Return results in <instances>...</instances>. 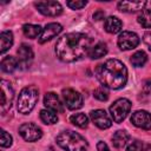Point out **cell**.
<instances>
[{
  "instance_id": "obj_1",
  "label": "cell",
  "mask_w": 151,
  "mask_h": 151,
  "mask_svg": "<svg viewBox=\"0 0 151 151\" xmlns=\"http://www.w3.org/2000/svg\"><path fill=\"white\" fill-rule=\"evenodd\" d=\"M91 47V39L86 34L73 32L59 38L55 44V54L60 60L72 63L87 55Z\"/></svg>"
},
{
  "instance_id": "obj_2",
  "label": "cell",
  "mask_w": 151,
  "mask_h": 151,
  "mask_svg": "<svg viewBox=\"0 0 151 151\" xmlns=\"http://www.w3.org/2000/svg\"><path fill=\"white\" fill-rule=\"evenodd\" d=\"M96 76L104 87L111 90H119L127 81V70L118 59H109L100 64L96 70Z\"/></svg>"
},
{
  "instance_id": "obj_3",
  "label": "cell",
  "mask_w": 151,
  "mask_h": 151,
  "mask_svg": "<svg viewBox=\"0 0 151 151\" xmlns=\"http://www.w3.org/2000/svg\"><path fill=\"white\" fill-rule=\"evenodd\" d=\"M57 144L65 151H86L88 147L86 139L71 130L60 132L57 136Z\"/></svg>"
},
{
  "instance_id": "obj_4",
  "label": "cell",
  "mask_w": 151,
  "mask_h": 151,
  "mask_svg": "<svg viewBox=\"0 0 151 151\" xmlns=\"http://www.w3.org/2000/svg\"><path fill=\"white\" fill-rule=\"evenodd\" d=\"M39 99V90L34 85H28L24 87L17 100V109L22 114H28L35 106Z\"/></svg>"
},
{
  "instance_id": "obj_5",
  "label": "cell",
  "mask_w": 151,
  "mask_h": 151,
  "mask_svg": "<svg viewBox=\"0 0 151 151\" xmlns=\"http://www.w3.org/2000/svg\"><path fill=\"white\" fill-rule=\"evenodd\" d=\"M130 110H131V103L126 98H119L110 106L111 117L116 123H122L129 114Z\"/></svg>"
},
{
  "instance_id": "obj_6",
  "label": "cell",
  "mask_w": 151,
  "mask_h": 151,
  "mask_svg": "<svg viewBox=\"0 0 151 151\" xmlns=\"http://www.w3.org/2000/svg\"><path fill=\"white\" fill-rule=\"evenodd\" d=\"M19 133L26 142H35L42 137L41 129L33 123H25L20 125Z\"/></svg>"
},
{
  "instance_id": "obj_7",
  "label": "cell",
  "mask_w": 151,
  "mask_h": 151,
  "mask_svg": "<svg viewBox=\"0 0 151 151\" xmlns=\"http://www.w3.org/2000/svg\"><path fill=\"white\" fill-rule=\"evenodd\" d=\"M63 99L67 109L78 110L83 106V97L79 92L73 88H64L63 90Z\"/></svg>"
},
{
  "instance_id": "obj_8",
  "label": "cell",
  "mask_w": 151,
  "mask_h": 151,
  "mask_svg": "<svg viewBox=\"0 0 151 151\" xmlns=\"http://www.w3.org/2000/svg\"><path fill=\"white\" fill-rule=\"evenodd\" d=\"M37 9L46 17H58L63 12V7L57 1H38L34 4Z\"/></svg>"
},
{
  "instance_id": "obj_9",
  "label": "cell",
  "mask_w": 151,
  "mask_h": 151,
  "mask_svg": "<svg viewBox=\"0 0 151 151\" xmlns=\"http://www.w3.org/2000/svg\"><path fill=\"white\" fill-rule=\"evenodd\" d=\"M117 44L119 46L120 50L123 51H129L132 50L134 47L138 46L139 44V37L134 33V32H130V31H124L123 33L119 34Z\"/></svg>"
},
{
  "instance_id": "obj_10",
  "label": "cell",
  "mask_w": 151,
  "mask_h": 151,
  "mask_svg": "<svg viewBox=\"0 0 151 151\" xmlns=\"http://www.w3.org/2000/svg\"><path fill=\"white\" fill-rule=\"evenodd\" d=\"M131 123L143 130H151V114L147 111L138 110L132 113Z\"/></svg>"
},
{
  "instance_id": "obj_11",
  "label": "cell",
  "mask_w": 151,
  "mask_h": 151,
  "mask_svg": "<svg viewBox=\"0 0 151 151\" xmlns=\"http://www.w3.org/2000/svg\"><path fill=\"white\" fill-rule=\"evenodd\" d=\"M13 97H14V92H13V88H12L9 81L2 79L1 80V104H0L2 112H5L6 110H8L11 107Z\"/></svg>"
},
{
  "instance_id": "obj_12",
  "label": "cell",
  "mask_w": 151,
  "mask_h": 151,
  "mask_svg": "<svg viewBox=\"0 0 151 151\" xmlns=\"http://www.w3.org/2000/svg\"><path fill=\"white\" fill-rule=\"evenodd\" d=\"M90 117H91V120L93 122V124L97 127L101 129V130L109 129L112 125V120L110 119V117L107 116V113L104 110H94V111H91L90 112Z\"/></svg>"
},
{
  "instance_id": "obj_13",
  "label": "cell",
  "mask_w": 151,
  "mask_h": 151,
  "mask_svg": "<svg viewBox=\"0 0 151 151\" xmlns=\"http://www.w3.org/2000/svg\"><path fill=\"white\" fill-rule=\"evenodd\" d=\"M18 63H19V67L20 68H27L29 67L32 60H33V51L31 48V46L22 44L19 48H18Z\"/></svg>"
},
{
  "instance_id": "obj_14",
  "label": "cell",
  "mask_w": 151,
  "mask_h": 151,
  "mask_svg": "<svg viewBox=\"0 0 151 151\" xmlns=\"http://www.w3.org/2000/svg\"><path fill=\"white\" fill-rule=\"evenodd\" d=\"M61 31H63V26L60 24H58V22L47 24L45 26V28H42L41 35L39 37V42L40 44H44L46 41H50L54 37H57Z\"/></svg>"
},
{
  "instance_id": "obj_15",
  "label": "cell",
  "mask_w": 151,
  "mask_h": 151,
  "mask_svg": "<svg viewBox=\"0 0 151 151\" xmlns=\"http://www.w3.org/2000/svg\"><path fill=\"white\" fill-rule=\"evenodd\" d=\"M44 105L47 107V110H51L53 112H63L64 106L59 97L54 92H47L44 97Z\"/></svg>"
},
{
  "instance_id": "obj_16",
  "label": "cell",
  "mask_w": 151,
  "mask_h": 151,
  "mask_svg": "<svg viewBox=\"0 0 151 151\" xmlns=\"http://www.w3.org/2000/svg\"><path fill=\"white\" fill-rule=\"evenodd\" d=\"M145 5V1H120L118 2V9L125 13H134L143 9Z\"/></svg>"
},
{
  "instance_id": "obj_17",
  "label": "cell",
  "mask_w": 151,
  "mask_h": 151,
  "mask_svg": "<svg viewBox=\"0 0 151 151\" xmlns=\"http://www.w3.org/2000/svg\"><path fill=\"white\" fill-rule=\"evenodd\" d=\"M123 27V22L117 18V17H109L104 21V28L106 32L114 34L118 33Z\"/></svg>"
},
{
  "instance_id": "obj_18",
  "label": "cell",
  "mask_w": 151,
  "mask_h": 151,
  "mask_svg": "<svg viewBox=\"0 0 151 151\" xmlns=\"http://www.w3.org/2000/svg\"><path fill=\"white\" fill-rule=\"evenodd\" d=\"M0 67H1V71L2 72H5V73H12V72H14L19 67L18 59H15L14 57H11V55L5 57L1 60Z\"/></svg>"
},
{
  "instance_id": "obj_19",
  "label": "cell",
  "mask_w": 151,
  "mask_h": 151,
  "mask_svg": "<svg viewBox=\"0 0 151 151\" xmlns=\"http://www.w3.org/2000/svg\"><path fill=\"white\" fill-rule=\"evenodd\" d=\"M129 139H130V136H129V133H127L126 131H124V130H118V131L112 136V144H113L114 147L122 149V147H124V146L127 144Z\"/></svg>"
},
{
  "instance_id": "obj_20",
  "label": "cell",
  "mask_w": 151,
  "mask_h": 151,
  "mask_svg": "<svg viewBox=\"0 0 151 151\" xmlns=\"http://www.w3.org/2000/svg\"><path fill=\"white\" fill-rule=\"evenodd\" d=\"M0 42H1V47H0V53L4 54L6 51H8L12 45H13V33L11 31H4L1 32L0 35Z\"/></svg>"
},
{
  "instance_id": "obj_21",
  "label": "cell",
  "mask_w": 151,
  "mask_h": 151,
  "mask_svg": "<svg viewBox=\"0 0 151 151\" xmlns=\"http://www.w3.org/2000/svg\"><path fill=\"white\" fill-rule=\"evenodd\" d=\"M22 32H24V34H25L27 38H29V39H34V38H37V37L39 38V37L41 35L42 29H41V27H40L39 25L26 24V25L22 26Z\"/></svg>"
},
{
  "instance_id": "obj_22",
  "label": "cell",
  "mask_w": 151,
  "mask_h": 151,
  "mask_svg": "<svg viewBox=\"0 0 151 151\" xmlns=\"http://www.w3.org/2000/svg\"><path fill=\"white\" fill-rule=\"evenodd\" d=\"M107 53V47L104 42H98L97 45L92 46L90 52H88V55L91 59H99L101 57H104L105 54Z\"/></svg>"
},
{
  "instance_id": "obj_23",
  "label": "cell",
  "mask_w": 151,
  "mask_h": 151,
  "mask_svg": "<svg viewBox=\"0 0 151 151\" xmlns=\"http://www.w3.org/2000/svg\"><path fill=\"white\" fill-rule=\"evenodd\" d=\"M130 61L131 64L134 66V67H142L145 65V63L147 61V57H146V53L144 51H137L136 53L132 54V57L130 58Z\"/></svg>"
},
{
  "instance_id": "obj_24",
  "label": "cell",
  "mask_w": 151,
  "mask_h": 151,
  "mask_svg": "<svg viewBox=\"0 0 151 151\" xmlns=\"http://www.w3.org/2000/svg\"><path fill=\"white\" fill-rule=\"evenodd\" d=\"M40 119L44 124L51 125V124H55L58 122V116L55 114V112L46 109V110L40 111Z\"/></svg>"
},
{
  "instance_id": "obj_25",
  "label": "cell",
  "mask_w": 151,
  "mask_h": 151,
  "mask_svg": "<svg viewBox=\"0 0 151 151\" xmlns=\"http://www.w3.org/2000/svg\"><path fill=\"white\" fill-rule=\"evenodd\" d=\"M70 120L72 124H74L76 126L80 127V129H85L88 124V118L86 114L84 113H74L70 117Z\"/></svg>"
},
{
  "instance_id": "obj_26",
  "label": "cell",
  "mask_w": 151,
  "mask_h": 151,
  "mask_svg": "<svg viewBox=\"0 0 151 151\" xmlns=\"http://www.w3.org/2000/svg\"><path fill=\"white\" fill-rule=\"evenodd\" d=\"M149 150H151V145L140 140H133L126 147V151H149Z\"/></svg>"
},
{
  "instance_id": "obj_27",
  "label": "cell",
  "mask_w": 151,
  "mask_h": 151,
  "mask_svg": "<svg viewBox=\"0 0 151 151\" xmlns=\"http://www.w3.org/2000/svg\"><path fill=\"white\" fill-rule=\"evenodd\" d=\"M138 22L144 28H151V9H144L137 18Z\"/></svg>"
},
{
  "instance_id": "obj_28",
  "label": "cell",
  "mask_w": 151,
  "mask_h": 151,
  "mask_svg": "<svg viewBox=\"0 0 151 151\" xmlns=\"http://www.w3.org/2000/svg\"><path fill=\"white\" fill-rule=\"evenodd\" d=\"M12 140L13 139H12V136L9 133H7L5 130L1 131V142H0V144H1L2 147H9L12 145Z\"/></svg>"
},
{
  "instance_id": "obj_29",
  "label": "cell",
  "mask_w": 151,
  "mask_h": 151,
  "mask_svg": "<svg viewBox=\"0 0 151 151\" xmlns=\"http://www.w3.org/2000/svg\"><path fill=\"white\" fill-rule=\"evenodd\" d=\"M93 96H94L96 99H98V100H100V101H105V100H107V98H109L107 91H105L103 87H99V88L94 90Z\"/></svg>"
},
{
  "instance_id": "obj_30",
  "label": "cell",
  "mask_w": 151,
  "mask_h": 151,
  "mask_svg": "<svg viewBox=\"0 0 151 151\" xmlns=\"http://www.w3.org/2000/svg\"><path fill=\"white\" fill-rule=\"evenodd\" d=\"M66 5L72 9H80L87 5V1H67Z\"/></svg>"
},
{
  "instance_id": "obj_31",
  "label": "cell",
  "mask_w": 151,
  "mask_h": 151,
  "mask_svg": "<svg viewBox=\"0 0 151 151\" xmlns=\"http://www.w3.org/2000/svg\"><path fill=\"white\" fill-rule=\"evenodd\" d=\"M143 91L146 94H151V78H149L147 80H145L144 86H143Z\"/></svg>"
},
{
  "instance_id": "obj_32",
  "label": "cell",
  "mask_w": 151,
  "mask_h": 151,
  "mask_svg": "<svg viewBox=\"0 0 151 151\" xmlns=\"http://www.w3.org/2000/svg\"><path fill=\"white\" fill-rule=\"evenodd\" d=\"M143 40H144L145 45L149 47V50L151 51V32H146L143 37Z\"/></svg>"
},
{
  "instance_id": "obj_33",
  "label": "cell",
  "mask_w": 151,
  "mask_h": 151,
  "mask_svg": "<svg viewBox=\"0 0 151 151\" xmlns=\"http://www.w3.org/2000/svg\"><path fill=\"white\" fill-rule=\"evenodd\" d=\"M97 150H98V151H110L107 144L104 143V142H101V140L97 143Z\"/></svg>"
},
{
  "instance_id": "obj_34",
  "label": "cell",
  "mask_w": 151,
  "mask_h": 151,
  "mask_svg": "<svg viewBox=\"0 0 151 151\" xmlns=\"http://www.w3.org/2000/svg\"><path fill=\"white\" fill-rule=\"evenodd\" d=\"M104 17H105V12L104 11H101V9H98L97 12H94V14H93V19L94 20H101V19H104Z\"/></svg>"
}]
</instances>
